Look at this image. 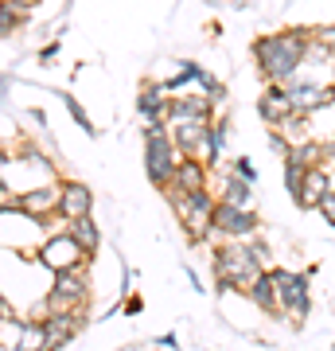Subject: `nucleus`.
Masks as SVG:
<instances>
[{
	"instance_id": "obj_32",
	"label": "nucleus",
	"mask_w": 335,
	"mask_h": 351,
	"mask_svg": "<svg viewBox=\"0 0 335 351\" xmlns=\"http://www.w3.org/2000/svg\"><path fill=\"white\" fill-rule=\"evenodd\" d=\"M8 4H12L20 16H27V12H36V8H39V0H8Z\"/></svg>"
},
{
	"instance_id": "obj_36",
	"label": "nucleus",
	"mask_w": 335,
	"mask_h": 351,
	"mask_svg": "<svg viewBox=\"0 0 335 351\" xmlns=\"http://www.w3.org/2000/svg\"><path fill=\"white\" fill-rule=\"evenodd\" d=\"M332 82H335V59H332Z\"/></svg>"
},
{
	"instance_id": "obj_21",
	"label": "nucleus",
	"mask_w": 335,
	"mask_h": 351,
	"mask_svg": "<svg viewBox=\"0 0 335 351\" xmlns=\"http://www.w3.org/2000/svg\"><path fill=\"white\" fill-rule=\"evenodd\" d=\"M16 351H47L43 320H16Z\"/></svg>"
},
{
	"instance_id": "obj_1",
	"label": "nucleus",
	"mask_w": 335,
	"mask_h": 351,
	"mask_svg": "<svg viewBox=\"0 0 335 351\" xmlns=\"http://www.w3.org/2000/svg\"><path fill=\"white\" fill-rule=\"evenodd\" d=\"M312 43H316V27H304V24L281 27L273 36L253 39V63H258L261 78L265 82H281V86L293 82L308 66Z\"/></svg>"
},
{
	"instance_id": "obj_37",
	"label": "nucleus",
	"mask_w": 335,
	"mask_h": 351,
	"mask_svg": "<svg viewBox=\"0 0 335 351\" xmlns=\"http://www.w3.org/2000/svg\"><path fill=\"white\" fill-rule=\"evenodd\" d=\"M0 4H4V0H0Z\"/></svg>"
},
{
	"instance_id": "obj_8",
	"label": "nucleus",
	"mask_w": 335,
	"mask_h": 351,
	"mask_svg": "<svg viewBox=\"0 0 335 351\" xmlns=\"http://www.w3.org/2000/svg\"><path fill=\"white\" fill-rule=\"evenodd\" d=\"M288 86V98H293V106H297V113H304V117H316V113L332 110L335 106V82H327V86H320L312 75H304L300 71L293 82H285Z\"/></svg>"
},
{
	"instance_id": "obj_35",
	"label": "nucleus",
	"mask_w": 335,
	"mask_h": 351,
	"mask_svg": "<svg viewBox=\"0 0 335 351\" xmlns=\"http://www.w3.org/2000/svg\"><path fill=\"white\" fill-rule=\"evenodd\" d=\"M323 156H327V164L335 160V137H327V141H323Z\"/></svg>"
},
{
	"instance_id": "obj_30",
	"label": "nucleus",
	"mask_w": 335,
	"mask_h": 351,
	"mask_svg": "<svg viewBox=\"0 0 335 351\" xmlns=\"http://www.w3.org/2000/svg\"><path fill=\"white\" fill-rule=\"evenodd\" d=\"M316 39H320L327 51H335V27H316Z\"/></svg>"
},
{
	"instance_id": "obj_7",
	"label": "nucleus",
	"mask_w": 335,
	"mask_h": 351,
	"mask_svg": "<svg viewBox=\"0 0 335 351\" xmlns=\"http://www.w3.org/2000/svg\"><path fill=\"white\" fill-rule=\"evenodd\" d=\"M258 211H249V207H238L230 199H219L214 203V215H211V242H230V239H253L258 234Z\"/></svg>"
},
{
	"instance_id": "obj_16",
	"label": "nucleus",
	"mask_w": 335,
	"mask_h": 351,
	"mask_svg": "<svg viewBox=\"0 0 335 351\" xmlns=\"http://www.w3.org/2000/svg\"><path fill=\"white\" fill-rule=\"evenodd\" d=\"M172 129V141L179 156H203V145H207V133H211V121H184V125H168Z\"/></svg>"
},
{
	"instance_id": "obj_4",
	"label": "nucleus",
	"mask_w": 335,
	"mask_h": 351,
	"mask_svg": "<svg viewBox=\"0 0 335 351\" xmlns=\"http://www.w3.org/2000/svg\"><path fill=\"white\" fill-rule=\"evenodd\" d=\"M168 203H172L175 219H179V226L187 230V239L191 242H203L207 234H211V215H214V195L211 188H199V191H184V195H168Z\"/></svg>"
},
{
	"instance_id": "obj_33",
	"label": "nucleus",
	"mask_w": 335,
	"mask_h": 351,
	"mask_svg": "<svg viewBox=\"0 0 335 351\" xmlns=\"http://www.w3.org/2000/svg\"><path fill=\"white\" fill-rule=\"evenodd\" d=\"M59 47H62V43H47V47L39 51V63H51V59L59 55Z\"/></svg>"
},
{
	"instance_id": "obj_25",
	"label": "nucleus",
	"mask_w": 335,
	"mask_h": 351,
	"mask_svg": "<svg viewBox=\"0 0 335 351\" xmlns=\"http://www.w3.org/2000/svg\"><path fill=\"white\" fill-rule=\"evenodd\" d=\"M304 176H308V168L297 160H285V191L293 195V203L300 199V191H304Z\"/></svg>"
},
{
	"instance_id": "obj_12",
	"label": "nucleus",
	"mask_w": 335,
	"mask_h": 351,
	"mask_svg": "<svg viewBox=\"0 0 335 351\" xmlns=\"http://www.w3.org/2000/svg\"><path fill=\"white\" fill-rule=\"evenodd\" d=\"M184 121H214V101L207 98V94L168 98V117H164V125H184Z\"/></svg>"
},
{
	"instance_id": "obj_23",
	"label": "nucleus",
	"mask_w": 335,
	"mask_h": 351,
	"mask_svg": "<svg viewBox=\"0 0 335 351\" xmlns=\"http://www.w3.org/2000/svg\"><path fill=\"white\" fill-rule=\"evenodd\" d=\"M285 160H297V164H304V168H320V164H327V156H323V141H316V137L293 141V152H288Z\"/></svg>"
},
{
	"instance_id": "obj_28",
	"label": "nucleus",
	"mask_w": 335,
	"mask_h": 351,
	"mask_svg": "<svg viewBox=\"0 0 335 351\" xmlns=\"http://www.w3.org/2000/svg\"><path fill=\"white\" fill-rule=\"evenodd\" d=\"M269 149H273L277 156H288V152H293V137L281 133V129H269Z\"/></svg>"
},
{
	"instance_id": "obj_22",
	"label": "nucleus",
	"mask_w": 335,
	"mask_h": 351,
	"mask_svg": "<svg viewBox=\"0 0 335 351\" xmlns=\"http://www.w3.org/2000/svg\"><path fill=\"white\" fill-rule=\"evenodd\" d=\"M66 230H71V239L82 246V250L94 258L98 254V246H101V230H98V223H94V215H86V219H75V223H66Z\"/></svg>"
},
{
	"instance_id": "obj_3",
	"label": "nucleus",
	"mask_w": 335,
	"mask_h": 351,
	"mask_svg": "<svg viewBox=\"0 0 335 351\" xmlns=\"http://www.w3.org/2000/svg\"><path fill=\"white\" fill-rule=\"evenodd\" d=\"M179 164V149L172 141V129L168 125H145V172H149L152 188H168L172 184V172Z\"/></svg>"
},
{
	"instance_id": "obj_14",
	"label": "nucleus",
	"mask_w": 335,
	"mask_h": 351,
	"mask_svg": "<svg viewBox=\"0 0 335 351\" xmlns=\"http://www.w3.org/2000/svg\"><path fill=\"white\" fill-rule=\"evenodd\" d=\"M332 191H335V172H332V168H327V164L308 168V176H304V191H300L297 207H300V211H316Z\"/></svg>"
},
{
	"instance_id": "obj_20",
	"label": "nucleus",
	"mask_w": 335,
	"mask_h": 351,
	"mask_svg": "<svg viewBox=\"0 0 335 351\" xmlns=\"http://www.w3.org/2000/svg\"><path fill=\"white\" fill-rule=\"evenodd\" d=\"M246 297L253 304H258L261 313H269V316H281V304H277V285H273V277H269V269L253 281V285L246 289Z\"/></svg>"
},
{
	"instance_id": "obj_29",
	"label": "nucleus",
	"mask_w": 335,
	"mask_h": 351,
	"mask_svg": "<svg viewBox=\"0 0 335 351\" xmlns=\"http://www.w3.org/2000/svg\"><path fill=\"white\" fill-rule=\"evenodd\" d=\"M234 172L242 176V180H249V184H258V168H253V160H249V156H238V160H234Z\"/></svg>"
},
{
	"instance_id": "obj_31",
	"label": "nucleus",
	"mask_w": 335,
	"mask_h": 351,
	"mask_svg": "<svg viewBox=\"0 0 335 351\" xmlns=\"http://www.w3.org/2000/svg\"><path fill=\"white\" fill-rule=\"evenodd\" d=\"M320 215H323V219H327V223L335 226V191H332V195H327V199L320 203Z\"/></svg>"
},
{
	"instance_id": "obj_17",
	"label": "nucleus",
	"mask_w": 335,
	"mask_h": 351,
	"mask_svg": "<svg viewBox=\"0 0 335 351\" xmlns=\"http://www.w3.org/2000/svg\"><path fill=\"white\" fill-rule=\"evenodd\" d=\"M137 113H140L145 125H164V117H168V98H164L160 82H145V86H140Z\"/></svg>"
},
{
	"instance_id": "obj_5",
	"label": "nucleus",
	"mask_w": 335,
	"mask_h": 351,
	"mask_svg": "<svg viewBox=\"0 0 335 351\" xmlns=\"http://www.w3.org/2000/svg\"><path fill=\"white\" fill-rule=\"evenodd\" d=\"M269 277L277 285V304L288 320L304 324L312 313V293H308V274H293L285 265H269Z\"/></svg>"
},
{
	"instance_id": "obj_11",
	"label": "nucleus",
	"mask_w": 335,
	"mask_h": 351,
	"mask_svg": "<svg viewBox=\"0 0 335 351\" xmlns=\"http://www.w3.org/2000/svg\"><path fill=\"white\" fill-rule=\"evenodd\" d=\"M293 113H297V106H293V98H288V86L269 82V86H265V94L258 98V117L269 129H281Z\"/></svg>"
},
{
	"instance_id": "obj_10",
	"label": "nucleus",
	"mask_w": 335,
	"mask_h": 351,
	"mask_svg": "<svg viewBox=\"0 0 335 351\" xmlns=\"http://www.w3.org/2000/svg\"><path fill=\"white\" fill-rule=\"evenodd\" d=\"M55 215H59V219H66V223L94 215V191H90L82 180H62V184H59V207H55Z\"/></svg>"
},
{
	"instance_id": "obj_13",
	"label": "nucleus",
	"mask_w": 335,
	"mask_h": 351,
	"mask_svg": "<svg viewBox=\"0 0 335 351\" xmlns=\"http://www.w3.org/2000/svg\"><path fill=\"white\" fill-rule=\"evenodd\" d=\"M207 176H211V168H207L203 160H195V156H179V164H175V172H172V184L164 188V195H184V191L207 188Z\"/></svg>"
},
{
	"instance_id": "obj_2",
	"label": "nucleus",
	"mask_w": 335,
	"mask_h": 351,
	"mask_svg": "<svg viewBox=\"0 0 335 351\" xmlns=\"http://www.w3.org/2000/svg\"><path fill=\"white\" fill-rule=\"evenodd\" d=\"M269 265L261 258V250L246 239H230L214 246V281H219V293L223 289H234V293H246Z\"/></svg>"
},
{
	"instance_id": "obj_27",
	"label": "nucleus",
	"mask_w": 335,
	"mask_h": 351,
	"mask_svg": "<svg viewBox=\"0 0 335 351\" xmlns=\"http://www.w3.org/2000/svg\"><path fill=\"white\" fill-rule=\"evenodd\" d=\"M20 20H24V16H20L12 4L4 0V4H0V36H12L16 27H20Z\"/></svg>"
},
{
	"instance_id": "obj_26",
	"label": "nucleus",
	"mask_w": 335,
	"mask_h": 351,
	"mask_svg": "<svg viewBox=\"0 0 335 351\" xmlns=\"http://www.w3.org/2000/svg\"><path fill=\"white\" fill-rule=\"evenodd\" d=\"M62 101H66V110H71V117H75L78 125H82V133H90V137H94V121L86 117V110H82V101H78L75 94H62Z\"/></svg>"
},
{
	"instance_id": "obj_9",
	"label": "nucleus",
	"mask_w": 335,
	"mask_h": 351,
	"mask_svg": "<svg viewBox=\"0 0 335 351\" xmlns=\"http://www.w3.org/2000/svg\"><path fill=\"white\" fill-rule=\"evenodd\" d=\"M36 258L47 265L51 274H62V269H78V265H86L90 254L71 239V230H59V234L43 239V246L36 250Z\"/></svg>"
},
{
	"instance_id": "obj_34",
	"label": "nucleus",
	"mask_w": 335,
	"mask_h": 351,
	"mask_svg": "<svg viewBox=\"0 0 335 351\" xmlns=\"http://www.w3.org/2000/svg\"><path fill=\"white\" fill-rule=\"evenodd\" d=\"M4 320H12V304H8L4 293H0V324H4Z\"/></svg>"
},
{
	"instance_id": "obj_19",
	"label": "nucleus",
	"mask_w": 335,
	"mask_h": 351,
	"mask_svg": "<svg viewBox=\"0 0 335 351\" xmlns=\"http://www.w3.org/2000/svg\"><path fill=\"white\" fill-rule=\"evenodd\" d=\"M219 199H230V203H238V207H249V199H253V184L242 180L234 168H230V172H219Z\"/></svg>"
},
{
	"instance_id": "obj_24",
	"label": "nucleus",
	"mask_w": 335,
	"mask_h": 351,
	"mask_svg": "<svg viewBox=\"0 0 335 351\" xmlns=\"http://www.w3.org/2000/svg\"><path fill=\"white\" fill-rule=\"evenodd\" d=\"M226 133H230L226 121H211V133H207V145H203V156H199L207 168H219V156H223V149H226Z\"/></svg>"
},
{
	"instance_id": "obj_6",
	"label": "nucleus",
	"mask_w": 335,
	"mask_h": 351,
	"mask_svg": "<svg viewBox=\"0 0 335 351\" xmlns=\"http://www.w3.org/2000/svg\"><path fill=\"white\" fill-rule=\"evenodd\" d=\"M86 304H90L86 265L55 274V281L47 289V313H86Z\"/></svg>"
},
{
	"instance_id": "obj_15",
	"label": "nucleus",
	"mask_w": 335,
	"mask_h": 351,
	"mask_svg": "<svg viewBox=\"0 0 335 351\" xmlns=\"http://www.w3.org/2000/svg\"><path fill=\"white\" fill-rule=\"evenodd\" d=\"M82 316L86 313H47V320H43V328H47V351L66 348L82 332Z\"/></svg>"
},
{
	"instance_id": "obj_18",
	"label": "nucleus",
	"mask_w": 335,
	"mask_h": 351,
	"mask_svg": "<svg viewBox=\"0 0 335 351\" xmlns=\"http://www.w3.org/2000/svg\"><path fill=\"white\" fill-rule=\"evenodd\" d=\"M8 199H12L20 211L36 215V219H47V215H55V207H59V188H32V191H20V195H8Z\"/></svg>"
}]
</instances>
